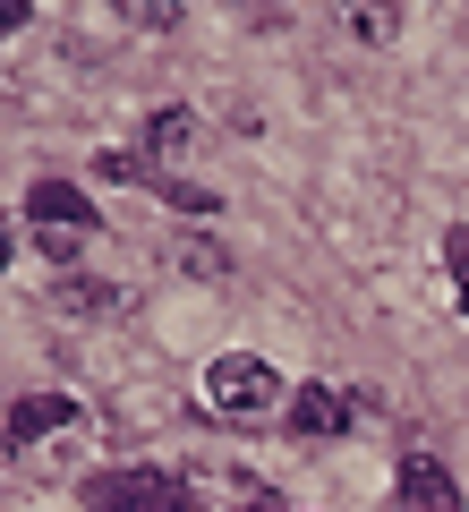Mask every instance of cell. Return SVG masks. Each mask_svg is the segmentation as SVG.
<instances>
[{"label": "cell", "mask_w": 469, "mask_h": 512, "mask_svg": "<svg viewBox=\"0 0 469 512\" xmlns=\"http://www.w3.org/2000/svg\"><path fill=\"white\" fill-rule=\"evenodd\" d=\"M444 265H452V291L469 299V231H452V239H444Z\"/></svg>", "instance_id": "obj_8"}, {"label": "cell", "mask_w": 469, "mask_h": 512, "mask_svg": "<svg viewBox=\"0 0 469 512\" xmlns=\"http://www.w3.org/2000/svg\"><path fill=\"white\" fill-rule=\"evenodd\" d=\"M393 512H461V487H452L444 461H401V487H393Z\"/></svg>", "instance_id": "obj_3"}, {"label": "cell", "mask_w": 469, "mask_h": 512, "mask_svg": "<svg viewBox=\"0 0 469 512\" xmlns=\"http://www.w3.org/2000/svg\"><path fill=\"white\" fill-rule=\"evenodd\" d=\"M86 512H205V504L163 470H103L86 478Z\"/></svg>", "instance_id": "obj_2"}, {"label": "cell", "mask_w": 469, "mask_h": 512, "mask_svg": "<svg viewBox=\"0 0 469 512\" xmlns=\"http://www.w3.org/2000/svg\"><path fill=\"white\" fill-rule=\"evenodd\" d=\"M52 427H77L69 393H26V402L9 410V444H35V436H52Z\"/></svg>", "instance_id": "obj_6"}, {"label": "cell", "mask_w": 469, "mask_h": 512, "mask_svg": "<svg viewBox=\"0 0 469 512\" xmlns=\"http://www.w3.org/2000/svg\"><path fill=\"white\" fill-rule=\"evenodd\" d=\"M0 265H9V231H0Z\"/></svg>", "instance_id": "obj_11"}, {"label": "cell", "mask_w": 469, "mask_h": 512, "mask_svg": "<svg viewBox=\"0 0 469 512\" xmlns=\"http://www.w3.org/2000/svg\"><path fill=\"white\" fill-rule=\"evenodd\" d=\"M205 402H214L222 419H265V410L282 402V367L256 359V350H222V359L205 367Z\"/></svg>", "instance_id": "obj_1"}, {"label": "cell", "mask_w": 469, "mask_h": 512, "mask_svg": "<svg viewBox=\"0 0 469 512\" xmlns=\"http://www.w3.org/2000/svg\"><path fill=\"white\" fill-rule=\"evenodd\" d=\"M145 146H154V154H188V146H197V120H188V111H154Z\"/></svg>", "instance_id": "obj_7"}, {"label": "cell", "mask_w": 469, "mask_h": 512, "mask_svg": "<svg viewBox=\"0 0 469 512\" xmlns=\"http://www.w3.org/2000/svg\"><path fill=\"white\" fill-rule=\"evenodd\" d=\"M26 18H35L26 0H0V35H9V26H26Z\"/></svg>", "instance_id": "obj_10"}, {"label": "cell", "mask_w": 469, "mask_h": 512, "mask_svg": "<svg viewBox=\"0 0 469 512\" xmlns=\"http://www.w3.org/2000/svg\"><path fill=\"white\" fill-rule=\"evenodd\" d=\"M350 26H359V35H367V43H384V35H393V26H401V18H393V9H350Z\"/></svg>", "instance_id": "obj_9"}, {"label": "cell", "mask_w": 469, "mask_h": 512, "mask_svg": "<svg viewBox=\"0 0 469 512\" xmlns=\"http://www.w3.org/2000/svg\"><path fill=\"white\" fill-rule=\"evenodd\" d=\"M290 427H299V436H342L350 402L333 393V384H299V393H290Z\"/></svg>", "instance_id": "obj_5"}, {"label": "cell", "mask_w": 469, "mask_h": 512, "mask_svg": "<svg viewBox=\"0 0 469 512\" xmlns=\"http://www.w3.org/2000/svg\"><path fill=\"white\" fill-rule=\"evenodd\" d=\"M26 214H35L43 231H69V239H86V231H94V205L77 197L69 180H35V188H26Z\"/></svg>", "instance_id": "obj_4"}]
</instances>
